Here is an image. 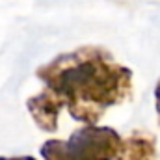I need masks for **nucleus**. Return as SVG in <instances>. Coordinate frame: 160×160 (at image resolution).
Returning <instances> with one entry per match:
<instances>
[{"label": "nucleus", "instance_id": "nucleus-1", "mask_svg": "<svg viewBox=\"0 0 160 160\" xmlns=\"http://www.w3.org/2000/svg\"><path fill=\"white\" fill-rule=\"evenodd\" d=\"M36 75L63 101L73 119L88 125L99 123L110 106L132 95V71L101 47H80L60 54Z\"/></svg>", "mask_w": 160, "mask_h": 160}, {"label": "nucleus", "instance_id": "nucleus-2", "mask_svg": "<svg viewBox=\"0 0 160 160\" xmlns=\"http://www.w3.org/2000/svg\"><path fill=\"white\" fill-rule=\"evenodd\" d=\"M123 138L112 127L84 123L67 140H47L39 147L43 160H116Z\"/></svg>", "mask_w": 160, "mask_h": 160}, {"label": "nucleus", "instance_id": "nucleus-3", "mask_svg": "<svg viewBox=\"0 0 160 160\" xmlns=\"http://www.w3.org/2000/svg\"><path fill=\"white\" fill-rule=\"evenodd\" d=\"M26 108L41 130L52 132L58 128V118L62 108H65V104L52 89L45 88L43 91L36 93L26 101Z\"/></svg>", "mask_w": 160, "mask_h": 160}, {"label": "nucleus", "instance_id": "nucleus-4", "mask_svg": "<svg viewBox=\"0 0 160 160\" xmlns=\"http://www.w3.org/2000/svg\"><path fill=\"white\" fill-rule=\"evenodd\" d=\"M116 160H157V142L147 132H134L123 140Z\"/></svg>", "mask_w": 160, "mask_h": 160}, {"label": "nucleus", "instance_id": "nucleus-5", "mask_svg": "<svg viewBox=\"0 0 160 160\" xmlns=\"http://www.w3.org/2000/svg\"><path fill=\"white\" fill-rule=\"evenodd\" d=\"M155 104H157V116H158V123H160V80L155 88Z\"/></svg>", "mask_w": 160, "mask_h": 160}, {"label": "nucleus", "instance_id": "nucleus-6", "mask_svg": "<svg viewBox=\"0 0 160 160\" xmlns=\"http://www.w3.org/2000/svg\"><path fill=\"white\" fill-rule=\"evenodd\" d=\"M0 160H38V158L24 155V157H0Z\"/></svg>", "mask_w": 160, "mask_h": 160}]
</instances>
